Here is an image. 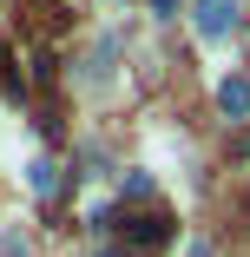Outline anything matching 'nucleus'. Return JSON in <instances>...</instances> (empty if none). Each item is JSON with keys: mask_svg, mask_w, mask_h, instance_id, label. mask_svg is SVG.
Segmentation results:
<instances>
[{"mask_svg": "<svg viewBox=\"0 0 250 257\" xmlns=\"http://www.w3.org/2000/svg\"><path fill=\"white\" fill-rule=\"evenodd\" d=\"M125 244H132V250H158V244H171V218H165V211L132 218V224H125Z\"/></svg>", "mask_w": 250, "mask_h": 257, "instance_id": "1", "label": "nucleus"}, {"mask_svg": "<svg viewBox=\"0 0 250 257\" xmlns=\"http://www.w3.org/2000/svg\"><path fill=\"white\" fill-rule=\"evenodd\" d=\"M197 33H204V40H224L230 33V0H197Z\"/></svg>", "mask_w": 250, "mask_h": 257, "instance_id": "2", "label": "nucleus"}, {"mask_svg": "<svg viewBox=\"0 0 250 257\" xmlns=\"http://www.w3.org/2000/svg\"><path fill=\"white\" fill-rule=\"evenodd\" d=\"M0 86H7V92H20V79H14V60H7V46H0Z\"/></svg>", "mask_w": 250, "mask_h": 257, "instance_id": "5", "label": "nucleus"}, {"mask_svg": "<svg viewBox=\"0 0 250 257\" xmlns=\"http://www.w3.org/2000/svg\"><path fill=\"white\" fill-rule=\"evenodd\" d=\"M33 191L53 198V191H60V165H33Z\"/></svg>", "mask_w": 250, "mask_h": 257, "instance_id": "3", "label": "nucleus"}, {"mask_svg": "<svg viewBox=\"0 0 250 257\" xmlns=\"http://www.w3.org/2000/svg\"><path fill=\"white\" fill-rule=\"evenodd\" d=\"M191 257H211V250H204V244H197V250H191Z\"/></svg>", "mask_w": 250, "mask_h": 257, "instance_id": "6", "label": "nucleus"}, {"mask_svg": "<svg viewBox=\"0 0 250 257\" xmlns=\"http://www.w3.org/2000/svg\"><path fill=\"white\" fill-rule=\"evenodd\" d=\"M224 106H230V112L250 106V79H230V86H224Z\"/></svg>", "mask_w": 250, "mask_h": 257, "instance_id": "4", "label": "nucleus"}]
</instances>
